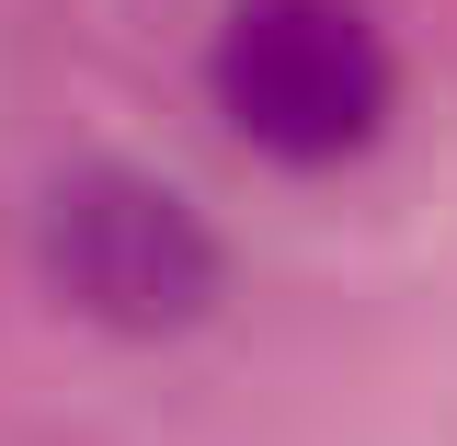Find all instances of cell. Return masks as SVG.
Listing matches in <instances>:
<instances>
[{"label": "cell", "instance_id": "obj_2", "mask_svg": "<svg viewBox=\"0 0 457 446\" xmlns=\"http://www.w3.org/2000/svg\"><path fill=\"white\" fill-rule=\"evenodd\" d=\"M35 264L104 332H183V321L218 309V229L161 172H126V161H92L46 195Z\"/></svg>", "mask_w": 457, "mask_h": 446}, {"label": "cell", "instance_id": "obj_1", "mask_svg": "<svg viewBox=\"0 0 457 446\" xmlns=\"http://www.w3.org/2000/svg\"><path fill=\"white\" fill-rule=\"evenodd\" d=\"M218 114L286 172H332L389 126V46L354 0H228L206 46Z\"/></svg>", "mask_w": 457, "mask_h": 446}]
</instances>
